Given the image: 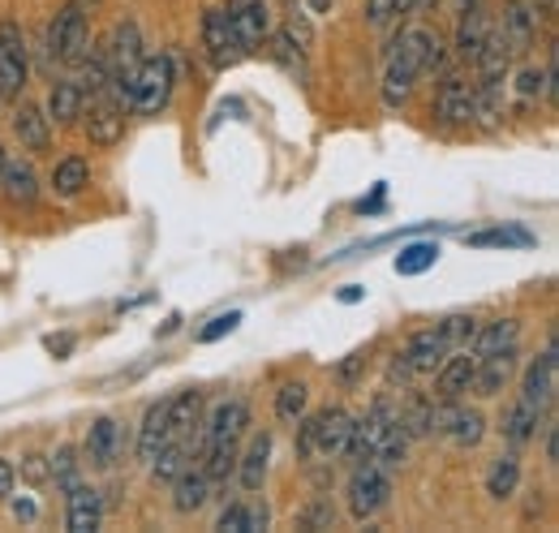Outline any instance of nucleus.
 I'll list each match as a JSON object with an SVG mask.
<instances>
[{
	"label": "nucleus",
	"instance_id": "obj_1",
	"mask_svg": "<svg viewBox=\"0 0 559 533\" xmlns=\"http://www.w3.org/2000/svg\"><path fill=\"white\" fill-rule=\"evenodd\" d=\"M426 44H430V31H405L392 39L388 48V73H383V99L388 108H401L409 95H414V82L426 69Z\"/></svg>",
	"mask_w": 559,
	"mask_h": 533
},
{
	"label": "nucleus",
	"instance_id": "obj_2",
	"mask_svg": "<svg viewBox=\"0 0 559 533\" xmlns=\"http://www.w3.org/2000/svg\"><path fill=\"white\" fill-rule=\"evenodd\" d=\"M448 353H452V344L443 340L439 328H426V332L409 335V344H405V348L392 357V366H388V383L396 388V383H409V379H418V375H435Z\"/></svg>",
	"mask_w": 559,
	"mask_h": 533
},
{
	"label": "nucleus",
	"instance_id": "obj_3",
	"mask_svg": "<svg viewBox=\"0 0 559 533\" xmlns=\"http://www.w3.org/2000/svg\"><path fill=\"white\" fill-rule=\"evenodd\" d=\"M173 86H177V69H173V57H142L139 73H134V86H130V108L142 112V117H155L168 108L173 99Z\"/></svg>",
	"mask_w": 559,
	"mask_h": 533
},
{
	"label": "nucleus",
	"instance_id": "obj_4",
	"mask_svg": "<svg viewBox=\"0 0 559 533\" xmlns=\"http://www.w3.org/2000/svg\"><path fill=\"white\" fill-rule=\"evenodd\" d=\"M48 52H52V61L57 66H82L86 61V52H91V26H86V13L82 9H73L70 0H66V9L52 17V26H48Z\"/></svg>",
	"mask_w": 559,
	"mask_h": 533
},
{
	"label": "nucleus",
	"instance_id": "obj_5",
	"mask_svg": "<svg viewBox=\"0 0 559 533\" xmlns=\"http://www.w3.org/2000/svg\"><path fill=\"white\" fill-rule=\"evenodd\" d=\"M345 495H349L353 521H370L379 508H388L392 473L379 465H353V477H349V486H345Z\"/></svg>",
	"mask_w": 559,
	"mask_h": 533
},
{
	"label": "nucleus",
	"instance_id": "obj_6",
	"mask_svg": "<svg viewBox=\"0 0 559 533\" xmlns=\"http://www.w3.org/2000/svg\"><path fill=\"white\" fill-rule=\"evenodd\" d=\"M31 73V57H26V35L13 17L0 22V99H17Z\"/></svg>",
	"mask_w": 559,
	"mask_h": 533
},
{
	"label": "nucleus",
	"instance_id": "obj_7",
	"mask_svg": "<svg viewBox=\"0 0 559 533\" xmlns=\"http://www.w3.org/2000/svg\"><path fill=\"white\" fill-rule=\"evenodd\" d=\"M392 422H396V404L388 396H379L361 422H353L349 448H345V457H349L353 465H370V457H374V448L383 443V435L392 430Z\"/></svg>",
	"mask_w": 559,
	"mask_h": 533
},
{
	"label": "nucleus",
	"instance_id": "obj_8",
	"mask_svg": "<svg viewBox=\"0 0 559 533\" xmlns=\"http://www.w3.org/2000/svg\"><path fill=\"white\" fill-rule=\"evenodd\" d=\"M203 48H207L211 69L237 66V61L250 52V48L241 44V35L233 31V22H228L224 9H207V13H203Z\"/></svg>",
	"mask_w": 559,
	"mask_h": 533
},
{
	"label": "nucleus",
	"instance_id": "obj_9",
	"mask_svg": "<svg viewBox=\"0 0 559 533\" xmlns=\"http://www.w3.org/2000/svg\"><path fill=\"white\" fill-rule=\"evenodd\" d=\"M310 422H314V457H323V461H336V457H345V448H349V435H353L349 408H341V404H328V408L310 413Z\"/></svg>",
	"mask_w": 559,
	"mask_h": 533
},
{
	"label": "nucleus",
	"instance_id": "obj_10",
	"mask_svg": "<svg viewBox=\"0 0 559 533\" xmlns=\"http://www.w3.org/2000/svg\"><path fill=\"white\" fill-rule=\"evenodd\" d=\"M435 121L448 126V130L469 126V121H474V82L448 73V78L439 82V91H435Z\"/></svg>",
	"mask_w": 559,
	"mask_h": 533
},
{
	"label": "nucleus",
	"instance_id": "obj_11",
	"mask_svg": "<svg viewBox=\"0 0 559 533\" xmlns=\"http://www.w3.org/2000/svg\"><path fill=\"white\" fill-rule=\"evenodd\" d=\"M556 392H559V357H556V335L547 340V348H543V357L525 370V379H521V400H530L534 408H551L556 404Z\"/></svg>",
	"mask_w": 559,
	"mask_h": 533
},
{
	"label": "nucleus",
	"instance_id": "obj_12",
	"mask_svg": "<svg viewBox=\"0 0 559 533\" xmlns=\"http://www.w3.org/2000/svg\"><path fill=\"white\" fill-rule=\"evenodd\" d=\"M465 392H474V353L452 348L435 370V400H461Z\"/></svg>",
	"mask_w": 559,
	"mask_h": 533
},
{
	"label": "nucleus",
	"instance_id": "obj_13",
	"mask_svg": "<svg viewBox=\"0 0 559 533\" xmlns=\"http://www.w3.org/2000/svg\"><path fill=\"white\" fill-rule=\"evenodd\" d=\"M516 362H521V348H503V353H490V357H474V392L478 396H499L512 375H516Z\"/></svg>",
	"mask_w": 559,
	"mask_h": 533
},
{
	"label": "nucleus",
	"instance_id": "obj_14",
	"mask_svg": "<svg viewBox=\"0 0 559 533\" xmlns=\"http://www.w3.org/2000/svg\"><path fill=\"white\" fill-rule=\"evenodd\" d=\"M224 13H228V22H233V31L241 35L246 48H254L272 35V13H267L263 0H228Z\"/></svg>",
	"mask_w": 559,
	"mask_h": 533
},
{
	"label": "nucleus",
	"instance_id": "obj_15",
	"mask_svg": "<svg viewBox=\"0 0 559 533\" xmlns=\"http://www.w3.org/2000/svg\"><path fill=\"white\" fill-rule=\"evenodd\" d=\"M272 448H276V439H272V430H259L250 443H246V452L237 457V482L246 486V490H263V482H267V469H272Z\"/></svg>",
	"mask_w": 559,
	"mask_h": 533
},
{
	"label": "nucleus",
	"instance_id": "obj_16",
	"mask_svg": "<svg viewBox=\"0 0 559 533\" xmlns=\"http://www.w3.org/2000/svg\"><path fill=\"white\" fill-rule=\"evenodd\" d=\"M495 26H499V35L512 44V52L525 57V48L534 44V31H538V13L530 9V0H508V4H503V17H499Z\"/></svg>",
	"mask_w": 559,
	"mask_h": 533
},
{
	"label": "nucleus",
	"instance_id": "obj_17",
	"mask_svg": "<svg viewBox=\"0 0 559 533\" xmlns=\"http://www.w3.org/2000/svg\"><path fill=\"white\" fill-rule=\"evenodd\" d=\"M126 439H121V426L112 417H95L91 422V435H86V465L91 469H112L121 457Z\"/></svg>",
	"mask_w": 559,
	"mask_h": 533
},
{
	"label": "nucleus",
	"instance_id": "obj_18",
	"mask_svg": "<svg viewBox=\"0 0 559 533\" xmlns=\"http://www.w3.org/2000/svg\"><path fill=\"white\" fill-rule=\"evenodd\" d=\"M126 133V104H117L112 95L91 99V117H86V138L95 146H112Z\"/></svg>",
	"mask_w": 559,
	"mask_h": 533
},
{
	"label": "nucleus",
	"instance_id": "obj_19",
	"mask_svg": "<svg viewBox=\"0 0 559 533\" xmlns=\"http://www.w3.org/2000/svg\"><path fill=\"white\" fill-rule=\"evenodd\" d=\"M207 499H211V477L203 465H186L173 477V508L181 517H194L199 508H207Z\"/></svg>",
	"mask_w": 559,
	"mask_h": 533
},
{
	"label": "nucleus",
	"instance_id": "obj_20",
	"mask_svg": "<svg viewBox=\"0 0 559 533\" xmlns=\"http://www.w3.org/2000/svg\"><path fill=\"white\" fill-rule=\"evenodd\" d=\"M250 426V404L246 400H219L211 408L207 426H203V443H215V439H241Z\"/></svg>",
	"mask_w": 559,
	"mask_h": 533
},
{
	"label": "nucleus",
	"instance_id": "obj_21",
	"mask_svg": "<svg viewBox=\"0 0 559 533\" xmlns=\"http://www.w3.org/2000/svg\"><path fill=\"white\" fill-rule=\"evenodd\" d=\"M66 525L70 533H95L104 525V499H99V490H91V486H70V508H66Z\"/></svg>",
	"mask_w": 559,
	"mask_h": 533
},
{
	"label": "nucleus",
	"instance_id": "obj_22",
	"mask_svg": "<svg viewBox=\"0 0 559 533\" xmlns=\"http://www.w3.org/2000/svg\"><path fill=\"white\" fill-rule=\"evenodd\" d=\"M487 35H490V13L474 0L469 9H461V26H456V52H461V61H474L483 52Z\"/></svg>",
	"mask_w": 559,
	"mask_h": 533
},
{
	"label": "nucleus",
	"instance_id": "obj_23",
	"mask_svg": "<svg viewBox=\"0 0 559 533\" xmlns=\"http://www.w3.org/2000/svg\"><path fill=\"white\" fill-rule=\"evenodd\" d=\"M194 426H203V396L199 392H181V396L168 400V443L173 439L190 443Z\"/></svg>",
	"mask_w": 559,
	"mask_h": 533
},
{
	"label": "nucleus",
	"instance_id": "obj_24",
	"mask_svg": "<svg viewBox=\"0 0 559 533\" xmlns=\"http://www.w3.org/2000/svg\"><path fill=\"white\" fill-rule=\"evenodd\" d=\"M538 422H543V408H534L530 400H516V404L503 413L499 430H503V439H508L512 448H525V443L538 439Z\"/></svg>",
	"mask_w": 559,
	"mask_h": 533
},
{
	"label": "nucleus",
	"instance_id": "obj_25",
	"mask_svg": "<svg viewBox=\"0 0 559 533\" xmlns=\"http://www.w3.org/2000/svg\"><path fill=\"white\" fill-rule=\"evenodd\" d=\"M52 121H48V112L44 108H35V104H22L17 112H13V133H17V142H22V151H48V130Z\"/></svg>",
	"mask_w": 559,
	"mask_h": 533
},
{
	"label": "nucleus",
	"instance_id": "obj_26",
	"mask_svg": "<svg viewBox=\"0 0 559 533\" xmlns=\"http://www.w3.org/2000/svg\"><path fill=\"white\" fill-rule=\"evenodd\" d=\"M168 443V400H155L139 426V461H155V452Z\"/></svg>",
	"mask_w": 559,
	"mask_h": 533
},
{
	"label": "nucleus",
	"instance_id": "obj_27",
	"mask_svg": "<svg viewBox=\"0 0 559 533\" xmlns=\"http://www.w3.org/2000/svg\"><path fill=\"white\" fill-rule=\"evenodd\" d=\"M0 186H4V194L13 202H26V206H31V202L39 199V177H35L31 159H4Z\"/></svg>",
	"mask_w": 559,
	"mask_h": 533
},
{
	"label": "nucleus",
	"instance_id": "obj_28",
	"mask_svg": "<svg viewBox=\"0 0 559 533\" xmlns=\"http://www.w3.org/2000/svg\"><path fill=\"white\" fill-rule=\"evenodd\" d=\"M516 486H521V457H516V448L512 452H503V457H495L487 469V495L495 504H503V499H512L516 495Z\"/></svg>",
	"mask_w": 559,
	"mask_h": 533
},
{
	"label": "nucleus",
	"instance_id": "obj_29",
	"mask_svg": "<svg viewBox=\"0 0 559 533\" xmlns=\"http://www.w3.org/2000/svg\"><path fill=\"white\" fill-rule=\"evenodd\" d=\"M82 108H86V91H82V82H57L52 86V95H48V121H57V126H70L82 117Z\"/></svg>",
	"mask_w": 559,
	"mask_h": 533
},
{
	"label": "nucleus",
	"instance_id": "obj_30",
	"mask_svg": "<svg viewBox=\"0 0 559 533\" xmlns=\"http://www.w3.org/2000/svg\"><path fill=\"white\" fill-rule=\"evenodd\" d=\"M516 340H521V323H516V319H495V323L474 332V340H469L474 348H469V353H474V357H490V353L512 348Z\"/></svg>",
	"mask_w": 559,
	"mask_h": 533
},
{
	"label": "nucleus",
	"instance_id": "obj_31",
	"mask_svg": "<svg viewBox=\"0 0 559 533\" xmlns=\"http://www.w3.org/2000/svg\"><path fill=\"white\" fill-rule=\"evenodd\" d=\"M396 426L409 435V439H426L430 426H435V400L430 396H409L405 408L396 413Z\"/></svg>",
	"mask_w": 559,
	"mask_h": 533
},
{
	"label": "nucleus",
	"instance_id": "obj_32",
	"mask_svg": "<svg viewBox=\"0 0 559 533\" xmlns=\"http://www.w3.org/2000/svg\"><path fill=\"white\" fill-rule=\"evenodd\" d=\"M86 181H91V168H86L82 155H70V159H61V164L52 168V190H57L61 199H78V194L86 190Z\"/></svg>",
	"mask_w": 559,
	"mask_h": 533
},
{
	"label": "nucleus",
	"instance_id": "obj_33",
	"mask_svg": "<svg viewBox=\"0 0 559 533\" xmlns=\"http://www.w3.org/2000/svg\"><path fill=\"white\" fill-rule=\"evenodd\" d=\"M405 452H409V435H405V430L392 422V430H388V435H383V443L374 448L370 465H379V469H388V473H392V469L405 465Z\"/></svg>",
	"mask_w": 559,
	"mask_h": 533
},
{
	"label": "nucleus",
	"instance_id": "obj_34",
	"mask_svg": "<svg viewBox=\"0 0 559 533\" xmlns=\"http://www.w3.org/2000/svg\"><path fill=\"white\" fill-rule=\"evenodd\" d=\"M306 404H310V388L306 383H284L276 392V417L280 422H297L306 413Z\"/></svg>",
	"mask_w": 559,
	"mask_h": 533
},
{
	"label": "nucleus",
	"instance_id": "obj_35",
	"mask_svg": "<svg viewBox=\"0 0 559 533\" xmlns=\"http://www.w3.org/2000/svg\"><path fill=\"white\" fill-rule=\"evenodd\" d=\"M336 525V508H332V499H310L301 512H297V530H310V533H319V530H332Z\"/></svg>",
	"mask_w": 559,
	"mask_h": 533
},
{
	"label": "nucleus",
	"instance_id": "obj_36",
	"mask_svg": "<svg viewBox=\"0 0 559 533\" xmlns=\"http://www.w3.org/2000/svg\"><path fill=\"white\" fill-rule=\"evenodd\" d=\"M439 332H443V340H448L452 348H469V340H474V332H478V323H474L469 315H448V319L439 323Z\"/></svg>",
	"mask_w": 559,
	"mask_h": 533
},
{
	"label": "nucleus",
	"instance_id": "obj_37",
	"mask_svg": "<svg viewBox=\"0 0 559 533\" xmlns=\"http://www.w3.org/2000/svg\"><path fill=\"white\" fill-rule=\"evenodd\" d=\"M48 473L57 477V486H61V490L78 486V452H73L70 443H66V448H57V457L48 461Z\"/></svg>",
	"mask_w": 559,
	"mask_h": 533
},
{
	"label": "nucleus",
	"instance_id": "obj_38",
	"mask_svg": "<svg viewBox=\"0 0 559 533\" xmlns=\"http://www.w3.org/2000/svg\"><path fill=\"white\" fill-rule=\"evenodd\" d=\"M534 237L521 228H490V233H474L469 246H530Z\"/></svg>",
	"mask_w": 559,
	"mask_h": 533
},
{
	"label": "nucleus",
	"instance_id": "obj_39",
	"mask_svg": "<svg viewBox=\"0 0 559 533\" xmlns=\"http://www.w3.org/2000/svg\"><path fill=\"white\" fill-rule=\"evenodd\" d=\"M435 254H439L435 246H409V250L396 259V271H401V275H418V271H426V266L435 263Z\"/></svg>",
	"mask_w": 559,
	"mask_h": 533
},
{
	"label": "nucleus",
	"instance_id": "obj_40",
	"mask_svg": "<svg viewBox=\"0 0 559 533\" xmlns=\"http://www.w3.org/2000/svg\"><path fill=\"white\" fill-rule=\"evenodd\" d=\"M237 323H241V315H237V310H228V315H215L207 328L199 332V340H203V344H211V340H219V335L237 332Z\"/></svg>",
	"mask_w": 559,
	"mask_h": 533
},
{
	"label": "nucleus",
	"instance_id": "obj_41",
	"mask_svg": "<svg viewBox=\"0 0 559 533\" xmlns=\"http://www.w3.org/2000/svg\"><path fill=\"white\" fill-rule=\"evenodd\" d=\"M246 517H250V508H246V504H228V508L219 512L215 530H224V533H246Z\"/></svg>",
	"mask_w": 559,
	"mask_h": 533
},
{
	"label": "nucleus",
	"instance_id": "obj_42",
	"mask_svg": "<svg viewBox=\"0 0 559 533\" xmlns=\"http://www.w3.org/2000/svg\"><path fill=\"white\" fill-rule=\"evenodd\" d=\"M443 57H448V52H443V39L430 31V44H426V69H421V73H435V69H443Z\"/></svg>",
	"mask_w": 559,
	"mask_h": 533
},
{
	"label": "nucleus",
	"instance_id": "obj_43",
	"mask_svg": "<svg viewBox=\"0 0 559 533\" xmlns=\"http://www.w3.org/2000/svg\"><path fill=\"white\" fill-rule=\"evenodd\" d=\"M366 22H370V26L392 22V0H366Z\"/></svg>",
	"mask_w": 559,
	"mask_h": 533
},
{
	"label": "nucleus",
	"instance_id": "obj_44",
	"mask_svg": "<svg viewBox=\"0 0 559 533\" xmlns=\"http://www.w3.org/2000/svg\"><path fill=\"white\" fill-rule=\"evenodd\" d=\"M272 525V512H267V504H254L250 508V517H246V533H263Z\"/></svg>",
	"mask_w": 559,
	"mask_h": 533
},
{
	"label": "nucleus",
	"instance_id": "obj_45",
	"mask_svg": "<svg viewBox=\"0 0 559 533\" xmlns=\"http://www.w3.org/2000/svg\"><path fill=\"white\" fill-rule=\"evenodd\" d=\"M361 366H366V353H353L349 362H345V366L336 370V379H341V383H357V375H361Z\"/></svg>",
	"mask_w": 559,
	"mask_h": 533
},
{
	"label": "nucleus",
	"instance_id": "obj_46",
	"mask_svg": "<svg viewBox=\"0 0 559 533\" xmlns=\"http://www.w3.org/2000/svg\"><path fill=\"white\" fill-rule=\"evenodd\" d=\"M13 477H17L13 465H9V461H0V499H9V495H13Z\"/></svg>",
	"mask_w": 559,
	"mask_h": 533
},
{
	"label": "nucleus",
	"instance_id": "obj_47",
	"mask_svg": "<svg viewBox=\"0 0 559 533\" xmlns=\"http://www.w3.org/2000/svg\"><path fill=\"white\" fill-rule=\"evenodd\" d=\"M35 512H39L35 499H17V504H13V517H17V521H35Z\"/></svg>",
	"mask_w": 559,
	"mask_h": 533
},
{
	"label": "nucleus",
	"instance_id": "obj_48",
	"mask_svg": "<svg viewBox=\"0 0 559 533\" xmlns=\"http://www.w3.org/2000/svg\"><path fill=\"white\" fill-rule=\"evenodd\" d=\"M547 465H559V430L547 426Z\"/></svg>",
	"mask_w": 559,
	"mask_h": 533
},
{
	"label": "nucleus",
	"instance_id": "obj_49",
	"mask_svg": "<svg viewBox=\"0 0 559 533\" xmlns=\"http://www.w3.org/2000/svg\"><path fill=\"white\" fill-rule=\"evenodd\" d=\"M530 9L538 13V22H551L556 17V0H530Z\"/></svg>",
	"mask_w": 559,
	"mask_h": 533
},
{
	"label": "nucleus",
	"instance_id": "obj_50",
	"mask_svg": "<svg viewBox=\"0 0 559 533\" xmlns=\"http://www.w3.org/2000/svg\"><path fill=\"white\" fill-rule=\"evenodd\" d=\"M44 473H48V469H44V457H26V477H31V482H39Z\"/></svg>",
	"mask_w": 559,
	"mask_h": 533
},
{
	"label": "nucleus",
	"instance_id": "obj_51",
	"mask_svg": "<svg viewBox=\"0 0 559 533\" xmlns=\"http://www.w3.org/2000/svg\"><path fill=\"white\" fill-rule=\"evenodd\" d=\"M418 9V0H392V17H409Z\"/></svg>",
	"mask_w": 559,
	"mask_h": 533
},
{
	"label": "nucleus",
	"instance_id": "obj_52",
	"mask_svg": "<svg viewBox=\"0 0 559 533\" xmlns=\"http://www.w3.org/2000/svg\"><path fill=\"white\" fill-rule=\"evenodd\" d=\"M48 348H52V353H70L73 340L70 335H61V340H57V335H48Z\"/></svg>",
	"mask_w": 559,
	"mask_h": 533
},
{
	"label": "nucleus",
	"instance_id": "obj_53",
	"mask_svg": "<svg viewBox=\"0 0 559 533\" xmlns=\"http://www.w3.org/2000/svg\"><path fill=\"white\" fill-rule=\"evenodd\" d=\"M73 9H82V13H91V9H95V4H99V0H70Z\"/></svg>",
	"mask_w": 559,
	"mask_h": 533
},
{
	"label": "nucleus",
	"instance_id": "obj_54",
	"mask_svg": "<svg viewBox=\"0 0 559 533\" xmlns=\"http://www.w3.org/2000/svg\"><path fill=\"white\" fill-rule=\"evenodd\" d=\"M310 4H314V9H328V0H310Z\"/></svg>",
	"mask_w": 559,
	"mask_h": 533
},
{
	"label": "nucleus",
	"instance_id": "obj_55",
	"mask_svg": "<svg viewBox=\"0 0 559 533\" xmlns=\"http://www.w3.org/2000/svg\"><path fill=\"white\" fill-rule=\"evenodd\" d=\"M456 4H461V9H469V4H474V0H456Z\"/></svg>",
	"mask_w": 559,
	"mask_h": 533
},
{
	"label": "nucleus",
	"instance_id": "obj_56",
	"mask_svg": "<svg viewBox=\"0 0 559 533\" xmlns=\"http://www.w3.org/2000/svg\"><path fill=\"white\" fill-rule=\"evenodd\" d=\"M0 168H4V146H0Z\"/></svg>",
	"mask_w": 559,
	"mask_h": 533
}]
</instances>
